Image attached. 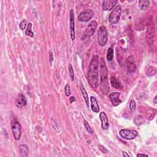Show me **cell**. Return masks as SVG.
<instances>
[{
  "label": "cell",
  "mask_w": 157,
  "mask_h": 157,
  "mask_svg": "<svg viewBox=\"0 0 157 157\" xmlns=\"http://www.w3.org/2000/svg\"><path fill=\"white\" fill-rule=\"evenodd\" d=\"M81 93H82V95L83 96V97H84V99H85V103H86V105L87 107H89V95H88V93H87V91L85 89V87L83 86L82 84L81 85Z\"/></svg>",
  "instance_id": "obj_18"
},
{
  "label": "cell",
  "mask_w": 157,
  "mask_h": 157,
  "mask_svg": "<svg viewBox=\"0 0 157 157\" xmlns=\"http://www.w3.org/2000/svg\"><path fill=\"white\" fill-rule=\"evenodd\" d=\"M27 20H26L25 19H23L20 22L19 25V27L21 30H24L26 28V27H27Z\"/></svg>",
  "instance_id": "obj_27"
},
{
  "label": "cell",
  "mask_w": 157,
  "mask_h": 157,
  "mask_svg": "<svg viewBox=\"0 0 157 157\" xmlns=\"http://www.w3.org/2000/svg\"><path fill=\"white\" fill-rule=\"evenodd\" d=\"M107 42V32L104 26L100 27L98 33V42L100 46H104Z\"/></svg>",
  "instance_id": "obj_4"
},
{
  "label": "cell",
  "mask_w": 157,
  "mask_h": 157,
  "mask_svg": "<svg viewBox=\"0 0 157 157\" xmlns=\"http://www.w3.org/2000/svg\"><path fill=\"white\" fill-rule=\"evenodd\" d=\"M110 81L112 86L114 87V88L118 90H121L122 88H123L120 82L119 79H117L115 77H111L110 78Z\"/></svg>",
  "instance_id": "obj_17"
},
{
  "label": "cell",
  "mask_w": 157,
  "mask_h": 157,
  "mask_svg": "<svg viewBox=\"0 0 157 157\" xmlns=\"http://www.w3.org/2000/svg\"><path fill=\"white\" fill-rule=\"evenodd\" d=\"M126 67H127L128 71L132 73L136 71V66L134 63L133 57L132 56H130L126 59Z\"/></svg>",
  "instance_id": "obj_12"
},
{
  "label": "cell",
  "mask_w": 157,
  "mask_h": 157,
  "mask_svg": "<svg viewBox=\"0 0 157 157\" xmlns=\"http://www.w3.org/2000/svg\"><path fill=\"white\" fill-rule=\"evenodd\" d=\"M156 98H157V97L156 96V97L154 98V104H156Z\"/></svg>",
  "instance_id": "obj_34"
},
{
  "label": "cell",
  "mask_w": 157,
  "mask_h": 157,
  "mask_svg": "<svg viewBox=\"0 0 157 157\" xmlns=\"http://www.w3.org/2000/svg\"><path fill=\"white\" fill-rule=\"evenodd\" d=\"M107 60L108 61H112L113 60V57H114V49H113V48L112 47L109 48V49L107 50Z\"/></svg>",
  "instance_id": "obj_23"
},
{
  "label": "cell",
  "mask_w": 157,
  "mask_h": 157,
  "mask_svg": "<svg viewBox=\"0 0 157 157\" xmlns=\"http://www.w3.org/2000/svg\"><path fill=\"white\" fill-rule=\"evenodd\" d=\"M69 76H70L71 80L74 81V74L73 68L71 64H69Z\"/></svg>",
  "instance_id": "obj_26"
},
{
  "label": "cell",
  "mask_w": 157,
  "mask_h": 157,
  "mask_svg": "<svg viewBox=\"0 0 157 157\" xmlns=\"http://www.w3.org/2000/svg\"><path fill=\"white\" fill-rule=\"evenodd\" d=\"M94 16V12L91 9H86L82 11L78 16V20L82 22L89 21Z\"/></svg>",
  "instance_id": "obj_7"
},
{
  "label": "cell",
  "mask_w": 157,
  "mask_h": 157,
  "mask_svg": "<svg viewBox=\"0 0 157 157\" xmlns=\"http://www.w3.org/2000/svg\"><path fill=\"white\" fill-rule=\"evenodd\" d=\"M146 74L148 76H152L155 75L156 73V69L155 67L153 66H149L147 67L146 69Z\"/></svg>",
  "instance_id": "obj_20"
},
{
  "label": "cell",
  "mask_w": 157,
  "mask_h": 157,
  "mask_svg": "<svg viewBox=\"0 0 157 157\" xmlns=\"http://www.w3.org/2000/svg\"><path fill=\"white\" fill-rule=\"evenodd\" d=\"M120 95V93L113 92L111 93L109 96L112 105L114 107L118 106L121 103V100L119 98Z\"/></svg>",
  "instance_id": "obj_10"
},
{
  "label": "cell",
  "mask_w": 157,
  "mask_h": 157,
  "mask_svg": "<svg viewBox=\"0 0 157 157\" xmlns=\"http://www.w3.org/2000/svg\"><path fill=\"white\" fill-rule=\"evenodd\" d=\"M27 100L23 94H19L15 99V104L17 107L21 108L27 105Z\"/></svg>",
  "instance_id": "obj_14"
},
{
  "label": "cell",
  "mask_w": 157,
  "mask_h": 157,
  "mask_svg": "<svg viewBox=\"0 0 157 157\" xmlns=\"http://www.w3.org/2000/svg\"><path fill=\"white\" fill-rule=\"evenodd\" d=\"M99 119L101 121V128L104 130H107L109 128V121L105 112H102L99 114Z\"/></svg>",
  "instance_id": "obj_13"
},
{
  "label": "cell",
  "mask_w": 157,
  "mask_h": 157,
  "mask_svg": "<svg viewBox=\"0 0 157 157\" xmlns=\"http://www.w3.org/2000/svg\"><path fill=\"white\" fill-rule=\"evenodd\" d=\"M150 5L149 1H145V0H142V1H139V6L142 11H146L149 8Z\"/></svg>",
  "instance_id": "obj_19"
},
{
  "label": "cell",
  "mask_w": 157,
  "mask_h": 157,
  "mask_svg": "<svg viewBox=\"0 0 157 157\" xmlns=\"http://www.w3.org/2000/svg\"><path fill=\"white\" fill-rule=\"evenodd\" d=\"M69 101H70L71 103H73V102H75L76 101V99L74 97H71L70 98H69Z\"/></svg>",
  "instance_id": "obj_31"
},
{
  "label": "cell",
  "mask_w": 157,
  "mask_h": 157,
  "mask_svg": "<svg viewBox=\"0 0 157 157\" xmlns=\"http://www.w3.org/2000/svg\"><path fill=\"white\" fill-rule=\"evenodd\" d=\"M97 55H94L91 60L87 74V81L93 89H97L98 85L99 59Z\"/></svg>",
  "instance_id": "obj_1"
},
{
  "label": "cell",
  "mask_w": 157,
  "mask_h": 157,
  "mask_svg": "<svg viewBox=\"0 0 157 157\" xmlns=\"http://www.w3.org/2000/svg\"><path fill=\"white\" fill-rule=\"evenodd\" d=\"M122 155H123V156H125V157H129L130 156L129 155H128L127 153H126V152H122Z\"/></svg>",
  "instance_id": "obj_32"
},
{
  "label": "cell",
  "mask_w": 157,
  "mask_h": 157,
  "mask_svg": "<svg viewBox=\"0 0 157 157\" xmlns=\"http://www.w3.org/2000/svg\"><path fill=\"white\" fill-rule=\"evenodd\" d=\"M19 151L21 156L23 157H27L28 156L29 154V149L27 145L25 144H21L19 146Z\"/></svg>",
  "instance_id": "obj_16"
},
{
  "label": "cell",
  "mask_w": 157,
  "mask_h": 157,
  "mask_svg": "<svg viewBox=\"0 0 157 157\" xmlns=\"http://www.w3.org/2000/svg\"><path fill=\"white\" fill-rule=\"evenodd\" d=\"M54 60V58L53 53H52V51H50L49 52V61H50V63L51 65H52V63H53Z\"/></svg>",
  "instance_id": "obj_30"
},
{
  "label": "cell",
  "mask_w": 157,
  "mask_h": 157,
  "mask_svg": "<svg viewBox=\"0 0 157 157\" xmlns=\"http://www.w3.org/2000/svg\"><path fill=\"white\" fill-rule=\"evenodd\" d=\"M64 93L66 97H69L71 95V90H70V86L68 84H67L64 87Z\"/></svg>",
  "instance_id": "obj_28"
},
{
  "label": "cell",
  "mask_w": 157,
  "mask_h": 157,
  "mask_svg": "<svg viewBox=\"0 0 157 157\" xmlns=\"http://www.w3.org/2000/svg\"><path fill=\"white\" fill-rule=\"evenodd\" d=\"M119 134L122 138L126 140H133L138 136V133L136 130L127 129L120 130Z\"/></svg>",
  "instance_id": "obj_6"
},
{
  "label": "cell",
  "mask_w": 157,
  "mask_h": 157,
  "mask_svg": "<svg viewBox=\"0 0 157 157\" xmlns=\"http://www.w3.org/2000/svg\"><path fill=\"white\" fill-rule=\"evenodd\" d=\"M11 129L14 139L17 141L19 140L21 136V126L16 119H14L12 121Z\"/></svg>",
  "instance_id": "obj_5"
},
{
  "label": "cell",
  "mask_w": 157,
  "mask_h": 157,
  "mask_svg": "<svg viewBox=\"0 0 157 157\" xmlns=\"http://www.w3.org/2000/svg\"><path fill=\"white\" fill-rule=\"evenodd\" d=\"M99 74H100V90L104 95H107L109 92L110 88L108 81V71L106 65V62L103 58H101L99 62Z\"/></svg>",
  "instance_id": "obj_2"
},
{
  "label": "cell",
  "mask_w": 157,
  "mask_h": 157,
  "mask_svg": "<svg viewBox=\"0 0 157 157\" xmlns=\"http://www.w3.org/2000/svg\"><path fill=\"white\" fill-rule=\"evenodd\" d=\"M117 1L114 0H107V1H104L103 2L102 8L103 11H111L115 6L117 4Z\"/></svg>",
  "instance_id": "obj_11"
},
{
  "label": "cell",
  "mask_w": 157,
  "mask_h": 157,
  "mask_svg": "<svg viewBox=\"0 0 157 157\" xmlns=\"http://www.w3.org/2000/svg\"><path fill=\"white\" fill-rule=\"evenodd\" d=\"M90 101H91V110L95 113H98L99 112V107L97 99H96L94 97H91Z\"/></svg>",
  "instance_id": "obj_15"
},
{
  "label": "cell",
  "mask_w": 157,
  "mask_h": 157,
  "mask_svg": "<svg viewBox=\"0 0 157 157\" xmlns=\"http://www.w3.org/2000/svg\"><path fill=\"white\" fill-rule=\"evenodd\" d=\"M97 25L98 23L96 21L93 20L91 21L85 30L84 33V36L85 38H90L91 36H92L95 34L96 30H97Z\"/></svg>",
  "instance_id": "obj_8"
},
{
  "label": "cell",
  "mask_w": 157,
  "mask_h": 157,
  "mask_svg": "<svg viewBox=\"0 0 157 157\" xmlns=\"http://www.w3.org/2000/svg\"><path fill=\"white\" fill-rule=\"evenodd\" d=\"M134 123L136 124L138 126H140L141 125H142L144 123L145 120L144 119L143 117L141 116V115H138L136 117L134 118Z\"/></svg>",
  "instance_id": "obj_21"
},
{
  "label": "cell",
  "mask_w": 157,
  "mask_h": 157,
  "mask_svg": "<svg viewBox=\"0 0 157 157\" xmlns=\"http://www.w3.org/2000/svg\"><path fill=\"white\" fill-rule=\"evenodd\" d=\"M121 14V7L120 5H117L114 9L112 11L109 16V21L112 24H116L119 23Z\"/></svg>",
  "instance_id": "obj_3"
},
{
  "label": "cell",
  "mask_w": 157,
  "mask_h": 157,
  "mask_svg": "<svg viewBox=\"0 0 157 157\" xmlns=\"http://www.w3.org/2000/svg\"><path fill=\"white\" fill-rule=\"evenodd\" d=\"M136 102H135L134 99H132L129 103V109L131 111L134 112L135 110H136Z\"/></svg>",
  "instance_id": "obj_25"
},
{
  "label": "cell",
  "mask_w": 157,
  "mask_h": 157,
  "mask_svg": "<svg viewBox=\"0 0 157 157\" xmlns=\"http://www.w3.org/2000/svg\"><path fill=\"white\" fill-rule=\"evenodd\" d=\"M70 30H71V38L72 41L75 39V25H74V10L71 9L70 11Z\"/></svg>",
  "instance_id": "obj_9"
},
{
  "label": "cell",
  "mask_w": 157,
  "mask_h": 157,
  "mask_svg": "<svg viewBox=\"0 0 157 157\" xmlns=\"http://www.w3.org/2000/svg\"><path fill=\"white\" fill-rule=\"evenodd\" d=\"M25 34L28 36L32 37L33 38L34 36V33L32 31V23H29L28 24V27L27 30H26L25 32Z\"/></svg>",
  "instance_id": "obj_22"
},
{
  "label": "cell",
  "mask_w": 157,
  "mask_h": 157,
  "mask_svg": "<svg viewBox=\"0 0 157 157\" xmlns=\"http://www.w3.org/2000/svg\"><path fill=\"white\" fill-rule=\"evenodd\" d=\"M84 126H85L86 130L87 131V132H89L90 134L93 133V130L92 129V128H91V126H90V125L89 124V123L87 122V120H84Z\"/></svg>",
  "instance_id": "obj_24"
},
{
  "label": "cell",
  "mask_w": 157,
  "mask_h": 157,
  "mask_svg": "<svg viewBox=\"0 0 157 157\" xmlns=\"http://www.w3.org/2000/svg\"><path fill=\"white\" fill-rule=\"evenodd\" d=\"M138 156H146V157H148V155H145V154H139L137 155Z\"/></svg>",
  "instance_id": "obj_33"
},
{
  "label": "cell",
  "mask_w": 157,
  "mask_h": 157,
  "mask_svg": "<svg viewBox=\"0 0 157 157\" xmlns=\"http://www.w3.org/2000/svg\"><path fill=\"white\" fill-rule=\"evenodd\" d=\"M99 149L100 150H101V151L103 152V153L105 154H106L107 153V152H108L107 150L106 149V147H104V146H101V145H99Z\"/></svg>",
  "instance_id": "obj_29"
}]
</instances>
